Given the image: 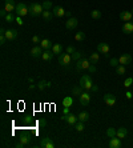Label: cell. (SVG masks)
<instances>
[{
	"label": "cell",
	"instance_id": "cell-17",
	"mask_svg": "<svg viewBox=\"0 0 133 148\" xmlns=\"http://www.w3.org/2000/svg\"><path fill=\"white\" fill-rule=\"evenodd\" d=\"M109 147L110 148H120V147H121V139H120V137H117V136L110 137Z\"/></svg>",
	"mask_w": 133,
	"mask_h": 148
},
{
	"label": "cell",
	"instance_id": "cell-18",
	"mask_svg": "<svg viewBox=\"0 0 133 148\" xmlns=\"http://www.w3.org/2000/svg\"><path fill=\"white\" fill-rule=\"evenodd\" d=\"M52 12H53V15L57 16V17H63V16H65V12L67 11L63 7H53Z\"/></svg>",
	"mask_w": 133,
	"mask_h": 148
},
{
	"label": "cell",
	"instance_id": "cell-24",
	"mask_svg": "<svg viewBox=\"0 0 133 148\" xmlns=\"http://www.w3.org/2000/svg\"><path fill=\"white\" fill-rule=\"evenodd\" d=\"M4 9L8 12V13H12V12L16 11V5L11 3H4Z\"/></svg>",
	"mask_w": 133,
	"mask_h": 148
},
{
	"label": "cell",
	"instance_id": "cell-7",
	"mask_svg": "<svg viewBox=\"0 0 133 148\" xmlns=\"http://www.w3.org/2000/svg\"><path fill=\"white\" fill-rule=\"evenodd\" d=\"M97 52L104 54V56L108 58V56H109V46L106 43H100L99 46H97Z\"/></svg>",
	"mask_w": 133,
	"mask_h": 148
},
{
	"label": "cell",
	"instance_id": "cell-50",
	"mask_svg": "<svg viewBox=\"0 0 133 148\" xmlns=\"http://www.w3.org/2000/svg\"><path fill=\"white\" fill-rule=\"evenodd\" d=\"M4 3H11V4H15V5H16L15 0H4Z\"/></svg>",
	"mask_w": 133,
	"mask_h": 148
},
{
	"label": "cell",
	"instance_id": "cell-45",
	"mask_svg": "<svg viewBox=\"0 0 133 148\" xmlns=\"http://www.w3.org/2000/svg\"><path fill=\"white\" fill-rule=\"evenodd\" d=\"M15 21L19 24V25H23V24H24V21L21 20V16H16V20H15Z\"/></svg>",
	"mask_w": 133,
	"mask_h": 148
},
{
	"label": "cell",
	"instance_id": "cell-47",
	"mask_svg": "<svg viewBox=\"0 0 133 148\" xmlns=\"http://www.w3.org/2000/svg\"><path fill=\"white\" fill-rule=\"evenodd\" d=\"M7 13H8V12L5 11L4 8H3V9H1V11H0V16H1V17H5V16H7Z\"/></svg>",
	"mask_w": 133,
	"mask_h": 148
},
{
	"label": "cell",
	"instance_id": "cell-19",
	"mask_svg": "<svg viewBox=\"0 0 133 148\" xmlns=\"http://www.w3.org/2000/svg\"><path fill=\"white\" fill-rule=\"evenodd\" d=\"M53 52L51 50H44V52H43V55H41V59L44 60V62H49L51 59L53 58Z\"/></svg>",
	"mask_w": 133,
	"mask_h": 148
},
{
	"label": "cell",
	"instance_id": "cell-51",
	"mask_svg": "<svg viewBox=\"0 0 133 148\" xmlns=\"http://www.w3.org/2000/svg\"><path fill=\"white\" fill-rule=\"evenodd\" d=\"M92 90H93V92H97V91H99V87H97V86H93V87H92Z\"/></svg>",
	"mask_w": 133,
	"mask_h": 148
},
{
	"label": "cell",
	"instance_id": "cell-52",
	"mask_svg": "<svg viewBox=\"0 0 133 148\" xmlns=\"http://www.w3.org/2000/svg\"><path fill=\"white\" fill-rule=\"evenodd\" d=\"M65 16H68V17H72V13H71L69 11H67V12H65Z\"/></svg>",
	"mask_w": 133,
	"mask_h": 148
},
{
	"label": "cell",
	"instance_id": "cell-37",
	"mask_svg": "<svg viewBox=\"0 0 133 148\" xmlns=\"http://www.w3.org/2000/svg\"><path fill=\"white\" fill-rule=\"evenodd\" d=\"M37 88H39L40 91H44L45 88H48V86H47V82H45V80H40V82H39V84H37Z\"/></svg>",
	"mask_w": 133,
	"mask_h": 148
},
{
	"label": "cell",
	"instance_id": "cell-8",
	"mask_svg": "<svg viewBox=\"0 0 133 148\" xmlns=\"http://www.w3.org/2000/svg\"><path fill=\"white\" fill-rule=\"evenodd\" d=\"M77 24H79V20L72 16V17H69V19L65 21V27H67V29H75V28L77 27Z\"/></svg>",
	"mask_w": 133,
	"mask_h": 148
},
{
	"label": "cell",
	"instance_id": "cell-20",
	"mask_svg": "<svg viewBox=\"0 0 133 148\" xmlns=\"http://www.w3.org/2000/svg\"><path fill=\"white\" fill-rule=\"evenodd\" d=\"M128 135V129L125 127H120L117 129V133H116V136L120 137V139H125V136Z\"/></svg>",
	"mask_w": 133,
	"mask_h": 148
},
{
	"label": "cell",
	"instance_id": "cell-4",
	"mask_svg": "<svg viewBox=\"0 0 133 148\" xmlns=\"http://www.w3.org/2000/svg\"><path fill=\"white\" fill-rule=\"evenodd\" d=\"M91 64H92L91 60H89V59H87V58H84V56H83V58L80 59V60H77V62H76V70H77V71L88 70Z\"/></svg>",
	"mask_w": 133,
	"mask_h": 148
},
{
	"label": "cell",
	"instance_id": "cell-16",
	"mask_svg": "<svg viewBox=\"0 0 133 148\" xmlns=\"http://www.w3.org/2000/svg\"><path fill=\"white\" fill-rule=\"evenodd\" d=\"M120 19H121L122 21H132L133 13L130 11H122L121 13H120Z\"/></svg>",
	"mask_w": 133,
	"mask_h": 148
},
{
	"label": "cell",
	"instance_id": "cell-27",
	"mask_svg": "<svg viewBox=\"0 0 133 148\" xmlns=\"http://www.w3.org/2000/svg\"><path fill=\"white\" fill-rule=\"evenodd\" d=\"M83 94V87L81 86H76L72 88V96H80Z\"/></svg>",
	"mask_w": 133,
	"mask_h": 148
},
{
	"label": "cell",
	"instance_id": "cell-6",
	"mask_svg": "<svg viewBox=\"0 0 133 148\" xmlns=\"http://www.w3.org/2000/svg\"><path fill=\"white\" fill-rule=\"evenodd\" d=\"M104 101L108 107H113L116 104V96L113 94H105L104 95Z\"/></svg>",
	"mask_w": 133,
	"mask_h": 148
},
{
	"label": "cell",
	"instance_id": "cell-30",
	"mask_svg": "<svg viewBox=\"0 0 133 148\" xmlns=\"http://www.w3.org/2000/svg\"><path fill=\"white\" fill-rule=\"evenodd\" d=\"M41 4H43V8H44V11H51V9L53 8L52 1H51V0H44Z\"/></svg>",
	"mask_w": 133,
	"mask_h": 148
},
{
	"label": "cell",
	"instance_id": "cell-1",
	"mask_svg": "<svg viewBox=\"0 0 133 148\" xmlns=\"http://www.w3.org/2000/svg\"><path fill=\"white\" fill-rule=\"evenodd\" d=\"M80 86L83 87V90H85V91L92 90L93 83H92L91 75H83V76H81V79H80Z\"/></svg>",
	"mask_w": 133,
	"mask_h": 148
},
{
	"label": "cell",
	"instance_id": "cell-26",
	"mask_svg": "<svg viewBox=\"0 0 133 148\" xmlns=\"http://www.w3.org/2000/svg\"><path fill=\"white\" fill-rule=\"evenodd\" d=\"M40 46H41L43 50H51L52 43H51V40H48V39H43L41 43H40Z\"/></svg>",
	"mask_w": 133,
	"mask_h": 148
},
{
	"label": "cell",
	"instance_id": "cell-54",
	"mask_svg": "<svg viewBox=\"0 0 133 148\" xmlns=\"http://www.w3.org/2000/svg\"><path fill=\"white\" fill-rule=\"evenodd\" d=\"M5 33V29L4 28H0V35H4Z\"/></svg>",
	"mask_w": 133,
	"mask_h": 148
},
{
	"label": "cell",
	"instance_id": "cell-21",
	"mask_svg": "<svg viewBox=\"0 0 133 148\" xmlns=\"http://www.w3.org/2000/svg\"><path fill=\"white\" fill-rule=\"evenodd\" d=\"M79 121V117L75 116V115H72V113H69V115H67V123L71 125H75Z\"/></svg>",
	"mask_w": 133,
	"mask_h": 148
},
{
	"label": "cell",
	"instance_id": "cell-28",
	"mask_svg": "<svg viewBox=\"0 0 133 148\" xmlns=\"http://www.w3.org/2000/svg\"><path fill=\"white\" fill-rule=\"evenodd\" d=\"M77 117H79V121H83V123H85V121L89 120V113H88V112H80Z\"/></svg>",
	"mask_w": 133,
	"mask_h": 148
},
{
	"label": "cell",
	"instance_id": "cell-42",
	"mask_svg": "<svg viewBox=\"0 0 133 148\" xmlns=\"http://www.w3.org/2000/svg\"><path fill=\"white\" fill-rule=\"evenodd\" d=\"M88 71H89V74H95V72H96V66H95V64H91L89 68H88Z\"/></svg>",
	"mask_w": 133,
	"mask_h": 148
},
{
	"label": "cell",
	"instance_id": "cell-40",
	"mask_svg": "<svg viewBox=\"0 0 133 148\" xmlns=\"http://www.w3.org/2000/svg\"><path fill=\"white\" fill-rule=\"evenodd\" d=\"M133 84V78H126L125 82H124V86H125V88H128V87H130Z\"/></svg>",
	"mask_w": 133,
	"mask_h": 148
},
{
	"label": "cell",
	"instance_id": "cell-31",
	"mask_svg": "<svg viewBox=\"0 0 133 148\" xmlns=\"http://www.w3.org/2000/svg\"><path fill=\"white\" fill-rule=\"evenodd\" d=\"M91 17L92 19H96V20L101 19V11H99V9H93V11L91 12Z\"/></svg>",
	"mask_w": 133,
	"mask_h": 148
},
{
	"label": "cell",
	"instance_id": "cell-10",
	"mask_svg": "<svg viewBox=\"0 0 133 148\" xmlns=\"http://www.w3.org/2000/svg\"><path fill=\"white\" fill-rule=\"evenodd\" d=\"M79 99H80V103H81L83 105H88L89 104V101H91V95H89L88 91H84L83 94L79 96Z\"/></svg>",
	"mask_w": 133,
	"mask_h": 148
},
{
	"label": "cell",
	"instance_id": "cell-48",
	"mask_svg": "<svg viewBox=\"0 0 133 148\" xmlns=\"http://www.w3.org/2000/svg\"><path fill=\"white\" fill-rule=\"evenodd\" d=\"M69 108H71V107H64L63 113H64V115H69Z\"/></svg>",
	"mask_w": 133,
	"mask_h": 148
},
{
	"label": "cell",
	"instance_id": "cell-5",
	"mask_svg": "<svg viewBox=\"0 0 133 148\" xmlns=\"http://www.w3.org/2000/svg\"><path fill=\"white\" fill-rule=\"evenodd\" d=\"M16 13H17V16H27L28 13H29V9H28V7H27L24 3H17L16 4Z\"/></svg>",
	"mask_w": 133,
	"mask_h": 148
},
{
	"label": "cell",
	"instance_id": "cell-2",
	"mask_svg": "<svg viewBox=\"0 0 133 148\" xmlns=\"http://www.w3.org/2000/svg\"><path fill=\"white\" fill-rule=\"evenodd\" d=\"M29 15L31 16H39V15H41L43 11H44V8H43V4L40 3H31L29 5Z\"/></svg>",
	"mask_w": 133,
	"mask_h": 148
},
{
	"label": "cell",
	"instance_id": "cell-41",
	"mask_svg": "<svg viewBox=\"0 0 133 148\" xmlns=\"http://www.w3.org/2000/svg\"><path fill=\"white\" fill-rule=\"evenodd\" d=\"M67 52L72 55L73 52H76V50H75V47H73V46H68V47H67Z\"/></svg>",
	"mask_w": 133,
	"mask_h": 148
},
{
	"label": "cell",
	"instance_id": "cell-9",
	"mask_svg": "<svg viewBox=\"0 0 133 148\" xmlns=\"http://www.w3.org/2000/svg\"><path fill=\"white\" fill-rule=\"evenodd\" d=\"M4 35H5V38H7V40H16V39H17L19 32H17V29H13V28H11V29H7Z\"/></svg>",
	"mask_w": 133,
	"mask_h": 148
},
{
	"label": "cell",
	"instance_id": "cell-35",
	"mask_svg": "<svg viewBox=\"0 0 133 148\" xmlns=\"http://www.w3.org/2000/svg\"><path fill=\"white\" fill-rule=\"evenodd\" d=\"M75 129H76L77 132H83L84 129H85L83 121H79V123H76V124H75Z\"/></svg>",
	"mask_w": 133,
	"mask_h": 148
},
{
	"label": "cell",
	"instance_id": "cell-3",
	"mask_svg": "<svg viewBox=\"0 0 133 148\" xmlns=\"http://www.w3.org/2000/svg\"><path fill=\"white\" fill-rule=\"evenodd\" d=\"M72 55L65 52V54H60L59 55V64H61L63 67H68L72 63Z\"/></svg>",
	"mask_w": 133,
	"mask_h": 148
},
{
	"label": "cell",
	"instance_id": "cell-44",
	"mask_svg": "<svg viewBox=\"0 0 133 148\" xmlns=\"http://www.w3.org/2000/svg\"><path fill=\"white\" fill-rule=\"evenodd\" d=\"M5 42H7V38H5V35H0V44H1V46H4V44H5Z\"/></svg>",
	"mask_w": 133,
	"mask_h": 148
},
{
	"label": "cell",
	"instance_id": "cell-34",
	"mask_svg": "<svg viewBox=\"0 0 133 148\" xmlns=\"http://www.w3.org/2000/svg\"><path fill=\"white\" fill-rule=\"evenodd\" d=\"M116 74L120 75V76H122V75H125V66H122V64H120L118 67H116Z\"/></svg>",
	"mask_w": 133,
	"mask_h": 148
},
{
	"label": "cell",
	"instance_id": "cell-57",
	"mask_svg": "<svg viewBox=\"0 0 133 148\" xmlns=\"http://www.w3.org/2000/svg\"><path fill=\"white\" fill-rule=\"evenodd\" d=\"M47 86H48V88H51V86H52V83H51V82H47Z\"/></svg>",
	"mask_w": 133,
	"mask_h": 148
},
{
	"label": "cell",
	"instance_id": "cell-38",
	"mask_svg": "<svg viewBox=\"0 0 133 148\" xmlns=\"http://www.w3.org/2000/svg\"><path fill=\"white\" fill-rule=\"evenodd\" d=\"M4 20H5L7 23H13V21L16 20V17H15L13 15H12V13H7V16L4 17Z\"/></svg>",
	"mask_w": 133,
	"mask_h": 148
},
{
	"label": "cell",
	"instance_id": "cell-56",
	"mask_svg": "<svg viewBox=\"0 0 133 148\" xmlns=\"http://www.w3.org/2000/svg\"><path fill=\"white\" fill-rule=\"evenodd\" d=\"M28 83H29V84H31V83H33V79H32V78H28Z\"/></svg>",
	"mask_w": 133,
	"mask_h": 148
},
{
	"label": "cell",
	"instance_id": "cell-55",
	"mask_svg": "<svg viewBox=\"0 0 133 148\" xmlns=\"http://www.w3.org/2000/svg\"><path fill=\"white\" fill-rule=\"evenodd\" d=\"M35 87H36V86H33V84H32V83H31V84H29V90H33Z\"/></svg>",
	"mask_w": 133,
	"mask_h": 148
},
{
	"label": "cell",
	"instance_id": "cell-14",
	"mask_svg": "<svg viewBox=\"0 0 133 148\" xmlns=\"http://www.w3.org/2000/svg\"><path fill=\"white\" fill-rule=\"evenodd\" d=\"M118 60H120V64L128 66V64H130V62H132V56H130L129 54H122L121 56L118 58Z\"/></svg>",
	"mask_w": 133,
	"mask_h": 148
},
{
	"label": "cell",
	"instance_id": "cell-49",
	"mask_svg": "<svg viewBox=\"0 0 133 148\" xmlns=\"http://www.w3.org/2000/svg\"><path fill=\"white\" fill-rule=\"evenodd\" d=\"M125 96H126V99H132L133 95H132V92H130V91H128V92L125 94Z\"/></svg>",
	"mask_w": 133,
	"mask_h": 148
},
{
	"label": "cell",
	"instance_id": "cell-33",
	"mask_svg": "<svg viewBox=\"0 0 133 148\" xmlns=\"http://www.w3.org/2000/svg\"><path fill=\"white\" fill-rule=\"evenodd\" d=\"M109 66L112 67V68H116V67L120 66V60H118L117 58H112L109 60Z\"/></svg>",
	"mask_w": 133,
	"mask_h": 148
},
{
	"label": "cell",
	"instance_id": "cell-29",
	"mask_svg": "<svg viewBox=\"0 0 133 148\" xmlns=\"http://www.w3.org/2000/svg\"><path fill=\"white\" fill-rule=\"evenodd\" d=\"M99 54H100V52H93V54L89 56V60H91L92 64H96V63L100 60V55Z\"/></svg>",
	"mask_w": 133,
	"mask_h": 148
},
{
	"label": "cell",
	"instance_id": "cell-25",
	"mask_svg": "<svg viewBox=\"0 0 133 148\" xmlns=\"http://www.w3.org/2000/svg\"><path fill=\"white\" fill-rule=\"evenodd\" d=\"M52 52L55 55L63 54V46H61V44H53L52 46Z\"/></svg>",
	"mask_w": 133,
	"mask_h": 148
},
{
	"label": "cell",
	"instance_id": "cell-15",
	"mask_svg": "<svg viewBox=\"0 0 133 148\" xmlns=\"http://www.w3.org/2000/svg\"><path fill=\"white\" fill-rule=\"evenodd\" d=\"M121 29H122V32H124V33H126V35H130V33H133V23H132V21H125Z\"/></svg>",
	"mask_w": 133,
	"mask_h": 148
},
{
	"label": "cell",
	"instance_id": "cell-43",
	"mask_svg": "<svg viewBox=\"0 0 133 148\" xmlns=\"http://www.w3.org/2000/svg\"><path fill=\"white\" fill-rule=\"evenodd\" d=\"M32 43H35V44L41 43V40H40V38H39V36H36V35H35L33 38H32Z\"/></svg>",
	"mask_w": 133,
	"mask_h": 148
},
{
	"label": "cell",
	"instance_id": "cell-11",
	"mask_svg": "<svg viewBox=\"0 0 133 148\" xmlns=\"http://www.w3.org/2000/svg\"><path fill=\"white\" fill-rule=\"evenodd\" d=\"M29 143H31V137L28 136V135H23V136L20 137L19 143L16 144V147H17V148H23V147H25L27 144H29Z\"/></svg>",
	"mask_w": 133,
	"mask_h": 148
},
{
	"label": "cell",
	"instance_id": "cell-36",
	"mask_svg": "<svg viewBox=\"0 0 133 148\" xmlns=\"http://www.w3.org/2000/svg\"><path fill=\"white\" fill-rule=\"evenodd\" d=\"M116 133H117V129H114V128H108L106 129V136L108 137H114L116 136Z\"/></svg>",
	"mask_w": 133,
	"mask_h": 148
},
{
	"label": "cell",
	"instance_id": "cell-23",
	"mask_svg": "<svg viewBox=\"0 0 133 148\" xmlns=\"http://www.w3.org/2000/svg\"><path fill=\"white\" fill-rule=\"evenodd\" d=\"M73 104V96H65L63 99V107H72Z\"/></svg>",
	"mask_w": 133,
	"mask_h": 148
},
{
	"label": "cell",
	"instance_id": "cell-32",
	"mask_svg": "<svg viewBox=\"0 0 133 148\" xmlns=\"http://www.w3.org/2000/svg\"><path fill=\"white\" fill-rule=\"evenodd\" d=\"M84 39H85V33H84L83 31L76 32V35H75V40H76V42H83Z\"/></svg>",
	"mask_w": 133,
	"mask_h": 148
},
{
	"label": "cell",
	"instance_id": "cell-12",
	"mask_svg": "<svg viewBox=\"0 0 133 148\" xmlns=\"http://www.w3.org/2000/svg\"><path fill=\"white\" fill-rule=\"evenodd\" d=\"M40 147H43V148H55V144H53L52 139H49V137H43L41 141H40Z\"/></svg>",
	"mask_w": 133,
	"mask_h": 148
},
{
	"label": "cell",
	"instance_id": "cell-58",
	"mask_svg": "<svg viewBox=\"0 0 133 148\" xmlns=\"http://www.w3.org/2000/svg\"><path fill=\"white\" fill-rule=\"evenodd\" d=\"M130 12H132V13H133V8H132V11H130Z\"/></svg>",
	"mask_w": 133,
	"mask_h": 148
},
{
	"label": "cell",
	"instance_id": "cell-13",
	"mask_svg": "<svg viewBox=\"0 0 133 148\" xmlns=\"http://www.w3.org/2000/svg\"><path fill=\"white\" fill-rule=\"evenodd\" d=\"M43 48H41V46H35L32 50H31V56L32 58H40L43 55Z\"/></svg>",
	"mask_w": 133,
	"mask_h": 148
},
{
	"label": "cell",
	"instance_id": "cell-39",
	"mask_svg": "<svg viewBox=\"0 0 133 148\" xmlns=\"http://www.w3.org/2000/svg\"><path fill=\"white\" fill-rule=\"evenodd\" d=\"M81 58H83V54H81V52H77V51H76V52H73V54H72V59L75 60V62L80 60Z\"/></svg>",
	"mask_w": 133,
	"mask_h": 148
},
{
	"label": "cell",
	"instance_id": "cell-53",
	"mask_svg": "<svg viewBox=\"0 0 133 148\" xmlns=\"http://www.w3.org/2000/svg\"><path fill=\"white\" fill-rule=\"evenodd\" d=\"M61 120H63V121H67V115H64V113H63V116H61Z\"/></svg>",
	"mask_w": 133,
	"mask_h": 148
},
{
	"label": "cell",
	"instance_id": "cell-46",
	"mask_svg": "<svg viewBox=\"0 0 133 148\" xmlns=\"http://www.w3.org/2000/svg\"><path fill=\"white\" fill-rule=\"evenodd\" d=\"M39 124H40V127H45V125H47V120H45V119H40V120H39Z\"/></svg>",
	"mask_w": 133,
	"mask_h": 148
},
{
	"label": "cell",
	"instance_id": "cell-59",
	"mask_svg": "<svg viewBox=\"0 0 133 148\" xmlns=\"http://www.w3.org/2000/svg\"><path fill=\"white\" fill-rule=\"evenodd\" d=\"M132 23H133V19H132Z\"/></svg>",
	"mask_w": 133,
	"mask_h": 148
},
{
	"label": "cell",
	"instance_id": "cell-22",
	"mask_svg": "<svg viewBox=\"0 0 133 148\" xmlns=\"http://www.w3.org/2000/svg\"><path fill=\"white\" fill-rule=\"evenodd\" d=\"M53 16L55 15H53L52 11H43V13H41V17L44 19V21H51Z\"/></svg>",
	"mask_w": 133,
	"mask_h": 148
}]
</instances>
